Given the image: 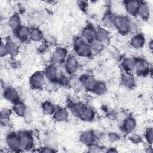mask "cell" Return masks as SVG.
Here are the masks:
<instances>
[{
    "label": "cell",
    "instance_id": "obj_1",
    "mask_svg": "<svg viewBox=\"0 0 153 153\" xmlns=\"http://www.w3.org/2000/svg\"><path fill=\"white\" fill-rule=\"evenodd\" d=\"M73 50L75 54L80 57H91L93 53L91 50L90 44L81 37H76L73 41Z\"/></svg>",
    "mask_w": 153,
    "mask_h": 153
},
{
    "label": "cell",
    "instance_id": "obj_2",
    "mask_svg": "<svg viewBox=\"0 0 153 153\" xmlns=\"http://www.w3.org/2000/svg\"><path fill=\"white\" fill-rule=\"evenodd\" d=\"M132 22L127 16L116 15L114 27L118 32L123 35H126L131 31Z\"/></svg>",
    "mask_w": 153,
    "mask_h": 153
},
{
    "label": "cell",
    "instance_id": "obj_3",
    "mask_svg": "<svg viewBox=\"0 0 153 153\" xmlns=\"http://www.w3.org/2000/svg\"><path fill=\"white\" fill-rule=\"evenodd\" d=\"M22 151H30L34 147V138L32 133L27 130H22L17 133Z\"/></svg>",
    "mask_w": 153,
    "mask_h": 153
},
{
    "label": "cell",
    "instance_id": "obj_4",
    "mask_svg": "<svg viewBox=\"0 0 153 153\" xmlns=\"http://www.w3.org/2000/svg\"><path fill=\"white\" fill-rule=\"evenodd\" d=\"M134 71L140 76H146L151 72V67L147 60L143 57L134 58Z\"/></svg>",
    "mask_w": 153,
    "mask_h": 153
},
{
    "label": "cell",
    "instance_id": "obj_5",
    "mask_svg": "<svg viewBox=\"0 0 153 153\" xmlns=\"http://www.w3.org/2000/svg\"><path fill=\"white\" fill-rule=\"evenodd\" d=\"M65 72L69 76L74 75L78 71L79 63L78 58L74 54H69L64 62Z\"/></svg>",
    "mask_w": 153,
    "mask_h": 153
},
{
    "label": "cell",
    "instance_id": "obj_6",
    "mask_svg": "<svg viewBox=\"0 0 153 153\" xmlns=\"http://www.w3.org/2000/svg\"><path fill=\"white\" fill-rule=\"evenodd\" d=\"M5 143L7 148L12 152L22 151L18 134L15 132H10L5 137Z\"/></svg>",
    "mask_w": 153,
    "mask_h": 153
},
{
    "label": "cell",
    "instance_id": "obj_7",
    "mask_svg": "<svg viewBox=\"0 0 153 153\" xmlns=\"http://www.w3.org/2000/svg\"><path fill=\"white\" fill-rule=\"evenodd\" d=\"M46 78L42 71L34 72L29 78V84L31 88L34 90H41L46 84Z\"/></svg>",
    "mask_w": 153,
    "mask_h": 153
},
{
    "label": "cell",
    "instance_id": "obj_8",
    "mask_svg": "<svg viewBox=\"0 0 153 153\" xmlns=\"http://www.w3.org/2000/svg\"><path fill=\"white\" fill-rule=\"evenodd\" d=\"M68 50L62 47H56L52 53L51 59L54 63H63L68 56Z\"/></svg>",
    "mask_w": 153,
    "mask_h": 153
},
{
    "label": "cell",
    "instance_id": "obj_9",
    "mask_svg": "<svg viewBox=\"0 0 153 153\" xmlns=\"http://www.w3.org/2000/svg\"><path fill=\"white\" fill-rule=\"evenodd\" d=\"M46 80L48 82L57 81L59 76L58 68L55 63H52L48 65L43 71Z\"/></svg>",
    "mask_w": 153,
    "mask_h": 153
},
{
    "label": "cell",
    "instance_id": "obj_10",
    "mask_svg": "<svg viewBox=\"0 0 153 153\" xmlns=\"http://www.w3.org/2000/svg\"><path fill=\"white\" fill-rule=\"evenodd\" d=\"M96 29L93 25L89 24L82 29L80 37L87 42L90 44L96 39Z\"/></svg>",
    "mask_w": 153,
    "mask_h": 153
},
{
    "label": "cell",
    "instance_id": "obj_11",
    "mask_svg": "<svg viewBox=\"0 0 153 153\" xmlns=\"http://www.w3.org/2000/svg\"><path fill=\"white\" fill-rule=\"evenodd\" d=\"M96 118V112L95 110L88 105H84L78 119L81 120L84 122H91Z\"/></svg>",
    "mask_w": 153,
    "mask_h": 153
},
{
    "label": "cell",
    "instance_id": "obj_12",
    "mask_svg": "<svg viewBox=\"0 0 153 153\" xmlns=\"http://www.w3.org/2000/svg\"><path fill=\"white\" fill-rule=\"evenodd\" d=\"M121 130L126 134H130L133 132L136 127V121L132 116L126 117L121 124Z\"/></svg>",
    "mask_w": 153,
    "mask_h": 153
},
{
    "label": "cell",
    "instance_id": "obj_13",
    "mask_svg": "<svg viewBox=\"0 0 153 153\" xmlns=\"http://www.w3.org/2000/svg\"><path fill=\"white\" fill-rule=\"evenodd\" d=\"M140 1L127 0L123 2L126 11L130 16H137L139 7Z\"/></svg>",
    "mask_w": 153,
    "mask_h": 153
},
{
    "label": "cell",
    "instance_id": "obj_14",
    "mask_svg": "<svg viewBox=\"0 0 153 153\" xmlns=\"http://www.w3.org/2000/svg\"><path fill=\"white\" fill-rule=\"evenodd\" d=\"M3 96L6 100L14 103L20 100V95L18 91L14 88L8 87L4 89L3 92Z\"/></svg>",
    "mask_w": 153,
    "mask_h": 153
},
{
    "label": "cell",
    "instance_id": "obj_15",
    "mask_svg": "<svg viewBox=\"0 0 153 153\" xmlns=\"http://www.w3.org/2000/svg\"><path fill=\"white\" fill-rule=\"evenodd\" d=\"M121 84L127 88H133L136 85V79L132 72H124L121 76Z\"/></svg>",
    "mask_w": 153,
    "mask_h": 153
},
{
    "label": "cell",
    "instance_id": "obj_16",
    "mask_svg": "<svg viewBox=\"0 0 153 153\" xmlns=\"http://www.w3.org/2000/svg\"><path fill=\"white\" fill-rule=\"evenodd\" d=\"M145 42V36L141 33H136L131 36L130 40V44L134 49L139 50L143 47Z\"/></svg>",
    "mask_w": 153,
    "mask_h": 153
},
{
    "label": "cell",
    "instance_id": "obj_17",
    "mask_svg": "<svg viewBox=\"0 0 153 153\" xmlns=\"http://www.w3.org/2000/svg\"><path fill=\"white\" fill-rule=\"evenodd\" d=\"M82 88L86 91H91L92 88L96 82L94 77L89 74H84L79 77Z\"/></svg>",
    "mask_w": 153,
    "mask_h": 153
},
{
    "label": "cell",
    "instance_id": "obj_18",
    "mask_svg": "<svg viewBox=\"0 0 153 153\" xmlns=\"http://www.w3.org/2000/svg\"><path fill=\"white\" fill-rule=\"evenodd\" d=\"M151 10L149 5L146 1H140L139 7L137 12V16L143 20H148L149 19Z\"/></svg>",
    "mask_w": 153,
    "mask_h": 153
},
{
    "label": "cell",
    "instance_id": "obj_19",
    "mask_svg": "<svg viewBox=\"0 0 153 153\" xmlns=\"http://www.w3.org/2000/svg\"><path fill=\"white\" fill-rule=\"evenodd\" d=\"M69 115V112L68 109L63 107H57L53 114V117L57 122H64L68 119Z\"/></svg>",
    "mask_w": 153,
    "mask_h": 153
},
{
    "label": "cell",
    "instance_id": "obj_20",
    "mask_svg": "<svg viewBox=\"0 0 153 153\" xmlns=\"http://www.w3.org/2000/svg\"><path fill=\"white\" fill-rule=\"evenodd\" d=\"M30 28L25 25H22L14 32L15 36L20 41H25L29 39Z\"/></svg>",
    "mask_w": 153,
    "mask_h": 153
},
{
    "label": "cell",
    "instance_id": "obj_21",
    "mask_svg": "<svg viewBox=\"0 0 153 153\" xmlns=\"http://www.w3.org/2000/svg\"><path fill=\"white\" fill-rule=\"evenodd\" d=\"M79 141L84 145L88 146L96 142V139L91 130H87L81 133L79 136Z\"/></svg>",
    "mask_w": 153,
    "mask_h": 153
},
{
    "label": "cell",
    "instance_id": "obj_22",
    "mask_svg": "<svg viewBox=\"0 0 153 153\" xmlns=\"http://www.w3.org/2000/svg\"><path fill=\"white\" fill-rule=\"evenodd\" d=\"M115 16L116 15L111 12L106 13L102 19V23L103 27L105 29H111L114 27Z\"/></svg>",
    "mask_w": 153,
    "mask_h": 153
},
{
    "label": "cell",
    "instance_id": "obj_23",
    "mask_svg": "<svg viewBox=\"0 0 153 153\" xmlns=\"http://www.w3.org/2000/svg\"><path fill=\"white\" fill-rule=\"evenodd\" d=\"M8 55L10 56H15L19 53V45L11 39H8L4 42Z\"/></svg>",
    "mask_w": 153,
    "mask_h": 153
},
{
    "label": "cell",
    "instance_id": "obj_24",
    "mask_svg": "<svg viewBox=\"0 0 153 153\" xmlns=\"http://www.w3.org/2000/svg\"><path fill=\"white\" fill-rule=\"evenodd\" d=\"M107 91L108 87L104 81L99 80L96 81L91 91L96 95L102 96L105 94Z\"/></svg>",
    "mask_w": 153,
    "mask_h": 153
},
{
    "label": "cell",
    "instance_id": "obj_25",
    "mask_svg": "<svg viewBox=\"0 0 153 153\" xmlns=\"http://www.w3.org/2000/svg\"><path fill=\"white\" fill-rule=\"evenodd\" d=\"M7 24L9 27L13 31L15 32L18 28H19L22 26V20L20 16L17 13L13 14L9 17Z\"/></svg>",
    "mask_w": 153,
    "mask_h": 153
},
{
    "label": "cell",
    "instance_id": "obj_26",
    "mask_svg": "<svg viewBox=\"0 0 153 153\" xmlns=\"http://www.w3.org/2000/svg\"><path fill=\"white\" fill-rule=\"evenodd\" d=\"M28 107L21 100H19L14 103H13V112L17 116L23 117L26 112Z\"/></svg>",
    "mask_w": 153,
    "mask_h": 153
},
{
    "label": "cell",
    "instance_id": "obj_27",
    "mask_svg": "<svg viewBox=\"0 0 153 153\" xmlns=\"http://www.w3.org/2000/svg\"><path fill=\"white\" fill-rule=\"evenodd\" d=\"M44 35L42 31L37 27H33L30 29L29 39L32 41L38 42L44 40Z\"/></svg>",
    "mask_w": 153,
    "mask_h": 153
},
{
    "label": "cell",
    "instance_id": "obj_28",
    "mask_svg": "<svg viewBox=\"0 0 153 153\" xmlns=\"http://www.w3.org/2000/svg\"><path fill=\"white\" fill-rule=\"evenodd\" d=\"M84 105L79 102H71L68 105V111L75 118H78Z\"/></svg>",
    "mask_w": 153,
    "mask_h": 153
},
{
    "label": "cell",
    "instance_id": "obj_29",
    "mask_svg": "<svg viewBox=\"0 0 153 153\" xmlns=\"http://www.w3.org/2000/svg\"><path fill=\"white\" fill-rule=\"evenodd\" d=\"M109 38V33L108 30L103 27H99L96 29V39L103 42H106Z\"/></svg>",
    "mask_w": 153,
    "mask_h": 153
},
{
    "label": "cell",
    "instance_id": "obj_30",
    "mask_svg": "<svg viewBox=\"0 0 153 153\" xmlns=\"http://www.w3.org/2000/svg\"><path fill=\"white\" fill-rule=\"evenodd\" d=\"M56 109L55 105L49 100H45L41 104V111L44 115H53Z\"/></svg>",
    "mask_w": 153,
    "mask_h": 153
},
{
    "label": "cell",
    "instance_id": "obj_31",
    "mask_svg": "<svg viewBox=\"0 0 153 153\" xmlns=\"http://www.w3.org/2000/svg\"><path fill=\"white\" fill-rule=\"evenodd\" d=\"M121 65L124 72H132L134 70V60L131 57H125L122 60Z\"/></svg>",
    "mask_w": 153,
    "mask_h": 153
},
{
    "label": "cell",
    "instance_id": "obj_32",
    "mask_svg": "<svg viewBox=\"0 0 153 153\" xmlns=\"http://www.w3.org/2000/svg\"><path fill=\"white\" fill-rule=\"evenodd\" d=\"M13 110L9 108H4L1 111V123L2 126H5L8 124Z\"/></svg>",
    "mask_w": 153,
    "mask_h": 153
},
{
    "label": "cell",
    "instance_id": "obj_33",
    "mask_svg": "<svg viewBox=\"0 0 153 153\" xmlns=\"http://www.w3.org/2000/svg\"><path fill=\"white\" fill-rule=\"evenodd\" d=\"M66 72L65 73H60L59 75L57 82L60 87L65 88H70V81L71 78L69 76Z\"/></svg>",
    "mask_w": 153,
    "mask_h": 153
},
{
    "label": "cell",
    "instance_id": "obj_34",
    "mask_svg": "<svg viewBox=\"0 0 153 153\" xmlns=\"http://www.w3.org/2000/svg\"><path fill=\"white\" fill-rule=\"evenodd\" d=\"M90 44V47H91V50L93 53H100L101 51H102L104 48V45H105L104 43H103L97 39H94Z\"/></svg>",
    "mask_w": 153,
    "mask_h": 153
},
{
    "label": "cell",
    "instance_id": "obj_35",
    "mask_svg": "<svg viewBox=\"0 0 153 153\" xmlns=\"http://www.w3.org/2000/svg\"><path fill=\"white\" fill-rule=\"evenodd\" d=\"M91 131L96 139V141L102 142L107 140V133H106L105 131L98 129L91 130Z\"/></svg>",
    "mask_w": 153,
    "mask_h": 153
},
{
    "label": "cell",
    "instance_id": "obj_36",
    "mask_svg": "<svg viewBox=\"0 0 153 153\" xmlns=\"http://www.w3.org/2000/svg\"><path fill=\"white\" fill-rule=\"evenodd\" d=\"M143 137L147 144L148 145L152 146L153 142V130L151 127H148L145 130Z\"/></svg>",
    "mask_w": 153,
    "mask_h": 153
},
{
    "label": "cell",
    "instance_id": "obj_37",
    "mask_svg": "<svg viewBox=\"0 0 153 153\" xmlns=\"http://www.w3.org/2000/svg\"><path fill=\"white\" fill-rule=\"evenodd\" d=\"M70 88L75 91H79L83 88L79 78H71Z\"/></svg>",
    "mask_w": 153,
    "mask_h": 153
},
{
    "label": "cell",
    "instance_id": "obj_38",
    "mask_svg": "<svg viewBox=\"0 0 153 153\" xmlns=\"http://www.w3.org/2000/svg\"><path fill=\"white\" fill-rule=\"evenodd\" d=\"M104 151V148L100 145L94 142L91 145L88 146L87 152L90 153H99Z\"/></svg>",
    "mask_w": 153,
    "mask_h": 153
},
{
    "label": "cell",
    "instance_id": "obj_39",
    "mask_svg": "<svg viewBox=\"0 0 153 153\" xmlns=\"http://www.w3.org/2000/svg\"><path fill=\"white\" fill-rule=\"evenodd\" d=\"M128 140L133 144H139L142 142V137L137 133H131L128 137Z\"/></svg>",
    "mask_w": 153,
    "mask_h": 153
},
{
    "label": "cell",
    "instance_id": "obj_40",
    "mask_svg": "<svg viewBox=\"0 0 153 153\" xmlns=\"http://www.w3.org/2000/svg\"><path fill=\"white\" fill-rule=\"evenodd\" d=\"M120 139V136L115 132L111 131L107 133V140L109 143H115Z\"/></svg>",
    "mask_w": 153,
    "mask_h": 153
},
{
    "label": "cell",
    "instance_id": "obj_41",
    "mask_svg": "<svg viewBox=\"0 0 153 153\" xmlns=\"http://www.w3.org/2000/svg\"><path fill=\"white\" fill-rule=\"evenodd\" d=\"M23 118L25 123L27 124H29L33 121V115L32 114L31 110L30 109H29V108H27V109L26 112H25Z\"/></svg>",
    "mask_w": 153,
    "mask_h": 153
},
{
    "label": "cell",
    "instance_id": "obj_42",
    "mask_svg": "<svg viewBox=\"0 0 153 153\" xmlns=\"http://www.w3.org/2000/svg\"><path fill=\"white\" fill-rule=\"evenodd\" d=\"M106 117L109 120L115 121L118 118V114L114 110H108L106 113Z\"/></svg>",
    "mask_w": 153,
    "mask_h": 153
},
{
    "label": "cell",
    "instance_id": "obj_43",
    "mask_svg": "<svg viewBox=\"0 0 153 153\" xmlns=\"http://www.w3.org/2000/svg\"><path fill=\"white\" fill-rule=\"evenodd\" d=\"M44 40L45 41V42L48 44V45H54L56 44V39L54 37H53V36L51 35H47L45 36H44Z\"/></svg>",
    "mask_w": 153,
    "mask_h": 153
},
{
    "label": "cell",
    "instance_id": "obj_44",
    "mask_svg": "<svg viewBox=\"0 0 153 153\" xmlns=\"http://www.w3.org/2000/svg\"><path fill=\"white\" fill-rule=\"evenodd\" d=\"M40 152H46V153H51V152H55L56 151L54 149V148L50 147V146H43L40 148V150L38 151Z\"/></svg>",
    "mask_w": 153,
    "mask_h": 153
},
{
    "label": "cell",
    "instance_id": "obj_45",
    "mask_svg": "<svg viewBox=\"0 0 153 153\" xmlns=\"http://www.w3.org/2000/svg\"><path fill=\"white\" fill-rule=\"evenodd\" d=\"M7 55H8L7 54V51L5 46V44L3 42V41H2L1 46H0V56L1 57H4L5 56H6Z\"/></svg>",
    "mask_w": 153,
    "mask_h": 153
},
{
    "label": "cell",
    "instance_id": "obj_46",
    "mask_svg": "<svg viewBox=\"0 0 153 153\" xmlns=\"http://www.w3.org/2000/svg\"><path fill=\"white\" fill-rule=\"evenodd\" d=\"M105 152H113L114 153V152H117L118 151L114 147H109V148H107V150H106Z\"/></svg>",
    "mask_w": 153,
    "mask_h": 153
},
{
    "label": "cell",
    "instance_id": "obj_47",
    "mask_svg": "<svg viewBox=\"0 0 153 153\" xmlns=\"http://www.w3.org/2000/svg\"><path fill=\"white\" fill-rule=\"evenodd\" d=\"M148 47H149V49L151 50V51H152V47H153V41L152 39H151L149 42V44H148Z\"/></svg>",
    "mask_w": 153,
    "mask_h": 153
}]
</instances>
